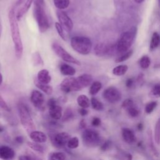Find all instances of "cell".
I'll list each match as a JSON object with an SVG mask.
<instances>
[{
  "mask_svg": "<svg viewBox=\"0 0 160 160\" xmlns=\"http://www.w3.org/2000/svg\"><path fill=\"white\" fill-rule=\"evenodd\" d=\"M8 16L11 37L14 45L15 54L17 58H21L23 53V46L21 41L19 25L18 22V19L16 18L14 7L11 9L9 12Z\"/></svg>",
  "mask_w": 160,
  "mask_h": 160,
  "instance_id": "cell-1",
  "label": "cell"
},
{
  "mask_svg": "<svg viewBox=\"0 0 160 160\" xmlns=\"http://www.w3.org/2000/svg\"><path fill=\"white\" fill-rule=\"evenodd\" d=\"M45 7L44 0L34 1L33 14L41 32H46L49 27V22L46 12Z\"/></svg>",
  "mask_w": 160,
  "mask_h": 160,
  "instance_id": "cell-2",
  "label": "cell"
},
{
  "mask_svg": "<svg viewBox=\"0 0 160 160\" xmlns=\"http://www.w3.org/2000/svg\"><path fill=\"white\" fill-rule=\"evenodd\" d=\"M71 46L77 52L86 55L92 49V42L89 38L84 36H73L71 39Z\"/></svg>",
  "mask_w": 160,
  "mask_h": 160,
  "instance_id": "cell-3",
  "label": "cell"
},
{
  "mask_svg": "<svg viewBox=\"0 0 160 160\" xmlns=\"http://www.w3.org/2000/svg\"><path fill=\"white\" fill-rule=\"evenodd\" d=\"M136 33V27H132L128 31L123 32L120 36L117 43V51L119 53L124 54L131 46Z\"/></svg>",
  "mask_w": 160,
  "mask_h": 160,
  "instance_id": "cell-4",
  "label": "cell"
},
{
  "mask_svg": "<svg viewBox=\"0 0 160 160\" xmlns=\"http://www.w3.org/2000/svg\"><path fill=\"white\" fill-rule=\"evenodd\" d=\"M18 108L21 122L27 132L30 134L35 130V126L30 112L26 104L22 102H19L18 104Z\"/></svg>",
  "mask_w": 160,
  "mask_h": 160,
  "instance_id": "cell-5",
  "label": "cell"
},
{
  "mask_svg": "<svg viewBox=\"0 0 160 160\" xmlns=\"http://www.w3.org/2000/svg\"><path fill=\"white\" fill-rule=\"evenodd\" d=\"M84 145L89 147H94L101 142V138L99 133L94 129H85L81 136Z\"/></svg>",
  "mask_w": 160,
  "mask_h": 160,
  "instance_id": "cell-6",
  "label": "cell"
},
{
  "mask_svg": "<svg viewBox=\"0 0 160 160\" xmlns=\"http://www.w3.org/2000/svg\"><path fill=\"white\" fill-rule=\"evenodd\" d=\"M60 88L65 93L78 91L82 89L78 79L76 78H67L63 79L60 84Z\"/></svg>",
  "mask_w": 160,
  "mask_h": 160,
  "instance_id": "cell-7",
  "label": "cell"
},
{
  "mask_svg": "<svg viewBox=\"0 0 160 160\" xmlns=\"http://www.w3.org/2000/svg\"><path fill=\"white\" fill-rule=\"evenodd\" d=\"M52 49L55 54L59 56L61 59L67 62H71L77 65H81V62L79 60L71 56L68 52H67L62 46L59 44L53 43L52 44Z\"/></svg>",
  "mask_w": 160,
  "mask_h": 160,
  "instance_id": "cell-8",
  "label": "cell"
},
{
  "mask_svg": "<svg viewBox=\"0 0 160 160\" xmlns=\"http://www.w3.org/2000/svg\"><path fill=\"white\" fill-rule=\"evenodd\" d=\"M102 96L104 99L111 103L117 102L121 98V94L119 90L112 86L106 88L103 91Z\"/></svg>",
  "mask_w": 160,
  "mask_h": 160,
  "instance_id": "cell-9",
  "label": "cell"
},
{
  "mask_svg": "<svg viewBox=\"0 0 160 160\" xmlns=\"http://www.w3.org/2000/svg\"><path fill=\"white\" fill-rule=\"evenodd\" d=\"M57 16L59 20V23L62 27L64 30L67 32H70L73 28V22L69 16L61 10L57 12Z\"/></svg>",
  "mask_w": 160,
  "mask_h": 160,
  "instance_id": "cell-10",
  "label": "cell"
},
{
  "mask_svg": "<svg viewBox=\"0 0 160 160\" xmlns=\"http://www.w3.org/2000/svg\"><path fill=\"white\" fill-rule=\"evenodd\" d=\"M50 137L54 146L58 148H62L67 145L69 139L71 138L70 135L66 132H61Z\"/></svg>",
  "mask_w": 160,
  "mask_h": 160,
  "instance_id": "cell-11",
  "label": "cell"
},
{
  "mask_svg": "<svg viewBox=\"0 0 160 160\" xmlns=\"http://www.w3.org/2000/svg\"><path fill=\"white\" fill-rule=\"evenodd\" d=\"M30 100L34 106L39 109L43 110L44 108V95L38 90H33L31 92Z\"/></svg>",
  "mask_w": 160,
  "mask_h": 160,
  "instance_id": "cell-12",
  "label": "cell"
},
{
  "mask_svg": "<svg viewBox=\"0 0 160 160\" xmlns=\"http://www.w3.org/2000/svg\"><path fill=\"white\" fill-rule=\"evenodd\" d=\"M15 157L14 151L8 146H0V159L2 160H12Z\"/></svg>",
  "mask_w": 160,
  "mask_h": 160,
  "instance_id": "cell-13",
  "label": "cell"
},
{
  "mask_svg": "<svg viewBox=\"0 0 160 160\" xmlns=\"http://www.w3.org/2000/svg\"><path fill=\"white\" fill-rule=\"evenodd\" d=\"M29 137L31 140L38 143L45 142L47 140L46 135L43 132L39 131H32L29 134Z\"/></svg>",
  "mask_w": 160,
  "mask_h": 160,
  "instance_id": "cell-14",
  "label": "cell"
},
{
  "mask_svg": "<svg viewBox=\"0 0 160 160\" xmlns=\"http://www.w3.org/2000/svg\"><path fill=\"white\" fill-rule=\"evenodd\" d=\"M49 113L51 118L55 120H58L62 118V108L56 104L49 108Z\"/></svg>",
  "mask_w": 160,
  "mask_h": 160,
  "instance_id": "cell-15",
  "label": "cell"
},
{
  "mask_svg": "<svg viewBox=\"0 0 160 160\" xmlns=\"http://www.w3.org/2000/svg\"><path fill=\"white\" fill-rule=\"evenodd\" d=\"M82 88L89 86L92 83V77L88 74H84L77 78Z\"/></svg>",
  "mask_w": 160,
  "mask_h": 160,
  "instance_id": "cell-16",
  "label": "cell"
},
{
  "mask_svg": "<svg viewBox=\"0 0 160 160\" xmlns=\"http://www.w3.org/2000/svg\"><path fill=\"white\" fill-rule=\"evenodd\" d=\"M37 79L40 82L48 84L51 80V77L47 69H42L38 72Z\"/></svg>",
  "mask_w": 160,
  "mask_h": 160,
  "instance_id": "cell-17",
  "label": "cell"
},
{
  "mask_svg": "<svg viewBox=\"0 0 160 160\" xmlns=\"http://www.w3.org/2000/svg\"><path fill=\"white\" fill-rule=\"evenodd\" d=\"M122 135L124 140L129 144H131L135 141L136 138H135L134 134L130 129H128V128L122 129Z\"/></svg>",
  "mask_w": 160,
  "mask_h": 160,
  "instance_id": "cell-18",
  "label": "cell"
},
{
  "mask_svg": "<svg viewBox=\"0 0 160 160\" xmlns=\"http://www.w3.org/2000/svg\"><path fill=\"white\" fill-rule=\"evenodd\" d=\"M109 47L104 43H99L94 48L95 54L98 56H102L108 53Z\"/></svg>",
  "mask_w": 160,
  "mask_h": 160,
  "instance_id": "cell-19",
  "label": "cell"
},
{
  "mask_svg": "<svg viewBox=\"0 0 160 160\" xmlns=\"http://www.w3.org/2000/svg\"><path fill=\"white\" fill-rule=\"evenodd\" d=\"M59 69L61 73L64 76H73L76 73L75 69L68 64H61Z\"/></svg>",
  "mask_w": 160,
  "mask_h": 160,
  "instance_id": "cell-20",
  "label": "cell"
},
{
  "mask_svg": "<svg viewBox=\"0 0 160 160\" xmlns=\"http://www.w3.org/2000/svg\"><path fill=\"white\" fill-rule=\"evenodd\" d=\"M34 84L35 86L39 88L40 90H41L42 91H43L44 93H46L48 95H50L52 94V88L47 84H44L42 82H40L38 79H35L34 81Z\"/></svg>",
  "mask_w": 160,
  "mask_h": 160,
  "instance_id": "cell-21",
  "label": "cell"
},
{
  "mask_svg": "<svg viewBox=\"0 0 160 160\" xmlns=\"http://www.w3.org/2000/svg\"><path fill=\"white\" fill-rule=\"evenodd\" d=\"M33 1L34 0H26V2L24 3V6L21 9H19V11H18V12L16 14V18H17L18 21L20 20L21 18L23 16V15L28 11V9L31 7Z\"/></svg>",
  "mask_w": 160,
  "mask_h": 160,
  "instance_id": "cell-22",
  "label": "cell"
},
{
  "mask_svg": "<svg viewBox=\"0 0 160 160\" xmlns=\"http://www.w3.org/2000/svg\"><path fill=\"white\" fill-rule=\"evenodd\" d=\"M77 102L78 105L82 108H88L90 106V101L89 98L84 94L79 95L77 98Z\"/></svg>",
  "mask_w": 160,
  "mask_h": 160,
  "instance_id": "cell-23",
  "label": "cell"
},
{
  "mask_svg": "<svg viewBox=\"0 0 160 160\" xmlns=\"http://www.w3.org/2000/svg\"><path fill=\"white\" fill-rule=\"evenodd\" d=\"M160 43V36L159 34L156 32H154L152 34L151 42H150V50H153L156 49L159 44Z\"/></svg>",
  "mask_w": 160,
  "mask_h": 160,
  "instance_id": "cell-24",
  "label": "cell"
},
{
  "mask_svg": "<svg viewBox=\"0 0 160 160\" xmlns=\"http://www.w3.org/2000/svg\"><path fill=\"white\" fill-rule=\"evenodd\" d=\"M128 67L127 65H125V64L119 65L115 67L112 69V73L116 76H122L126 72V71H128Z\"/></svg>",
  "mask_w": 160,
  "mask_h": 160,
  "instance_id": "cell-25",
  "label": "cell"
},
{
  "mask_svg": "<svg viewBox=\"0 0 160 160\" xmlns=\"http://www.w3.org/2000/svg\"><path fill=\"white\" fill-rule=\"evenodd\" d=\"M102 84L99 81H94L93 82L90 86L89 88V94L92 96L96 95L101 89Z\"/></svg>",
  "mask_w": 160,
  "mask_h": 160,
  "instance_id": "cell-26",
  "label": "cell"
},
{
  "mask_svg": "<svg viewBox=\"0 0 160 160\" xmlns=\"http://www.w3.org/2000/svg\"><path fill=\"white\" fill-rule=\"evenodd\" d=\"M70 3L69 0H54V6L59 10L66 9Z\"/></svg>",
  "mask_w": 160,
  "mask_h": 160,
  "instance_id": "cell-27",
  "label": "cell"
},
{
  "mask_svg": "<svg viewBox=\"0 0 160 160\" xmlns=\"http://www.w3.org/2000/svg\"><path fill=\"white\" fill-rule=\"evenodd\" d=\"M48 160H66V155L62 152H51L49 155Z\"/></svg>",
  "mask_w": 160,
  "mask_h": 160,
  "instance_id": "cell-28",
  "label": "cell"
},
{
  "mask_svg": "<svg viewBox=\"0 0 160 160\" xmlns=\"http://www.w3.org/2000/svg\"><path fill=\"white\" fill-rule=\"evenodd\" d=\"M28 146L32 150L36 151L40 153H42L44 151V147L41 145L40 144L38 143V142H27Z\"/></svg>",
  "mask_w": 160,
  "mask_h": 160,
  "instance_id": "cell-29",
  "label": "cell"
},
{
  "mask_svg": "<svg viewBox=\"0 0 160 160\" xmlns=\"http://www.w3.org/2000/svg\"><path fill=\"white\" fill-rule=\"evenodd\" d=\"M91 104L92 108L96 111H101L104 108L102 103L96 98L92 97L91 99Z\"/></svg>",
  "mask_w": 160,
  "mask_h": 160,
  "instance_id": "cell-30",
  "label": "cell"
},
{
  "mask_svg": "<svg viewBox=\"0 0 160 160\" xmlns=\"http://www.w3.org/2000/svg\"><path fill=\"white\" fill-rule=\"evenodd\" d=\"M154 139L156 142L159 145L160 144V118L156 122L154 128Z\"/></svg>",
  "mask_w": 160,
  "mask_h": 160,
  "instance_id": "cell-31",
  "label": "cell"
},
{
  "mask_svg": "<svg viewBox=\"0 0 160 160\" xmlns=\"http://www.w3.org/2000/svg\"><path fill=\"white\" fill-rule=\"evenodd\" d=\"M151 63V60L149 58L145 55L143 56L139 60V65L142 69H147L149 68Z\"/></svg>",
  "mask_w": 160,
  "mask_h": 160,
  "instance_id": "cell-32",
  "label": "cell"
},
{
  "mask_svg": "<svg viewBox=\"0 0 160 160\" xmlns=\"http://www.w3.org/2000/svg\"><path fill=\"white\" fill-rule=\"evenodd\" d=\"M73 118H74V114L70 108H67L65 110L64 114H62L61 119L63 122H66L73 119Z\"/></svg>",
  "mask_w": 160,
  "mask_h": 160,
  "instance_id": "cell-33",
  "label": "cell"
},
{
  "mask_svg": "<svg viewBox=\"0 0 160 160\" xmlns=\"http://www.w3.org/2000/svg\"><path fill=\"white\" fill-rule=\"evenodd\" d=\"M79 141L78 138L77 137H72L69 139L67 143V146L69 149H76L79 146Z\"/></svg>",
  "mask_w": 160,
  "mask_h": 160,
  "instance_id": "cell-34",
  "label": "cell"
},
{
  "mask_svg": "<svg viewBox=\"0 0 160 160\" xmlns=\"http://www.w3.org/2000/svg\"><path fill=\"white\" fill-rule=\"evenodd\" d=\"M132 52H133L132 50H131V49L128 50L127 52L122 54V56L118 58V59H116V62H123V61L128 59L131 56V55L132 54Z\"/></svg>",
  "mask_w": 160,
  "mask_h": 160,
  "instance_id": "cell-35",
  "label": "cell"
},
{
  "mask_svg": "<svg viewBox=\"0 0 160 160\" xmlns=\"http://www.w3.org/2000/svg\"><path fill=\"white\" fill-rule=\"evenodd\" d=\"M55 28H56V29L58 34L60 36L61 39H63L64 41H66V36L65 32L64 31V29L61 26V24L59 22H56L55 23Z\"/></svg>",
  "mask_w": 160,
  "mask_h": 160,
  "instance_id": "cell-36",
  "label": "cell"
},
{
  "mask_svg": "<svg viewBox=\"0 0 160 160\" xmlns=\"http://www.w3.org/2000/svg\"><path fill=\"white\" fill-rule=\"evenodd\" d=\"M150 95L154 98L160 97V83L156 84L150 92Z\"/></svg>",
  "mask_w": 160,
  "mask_h": 160,
  "instance_id": "cell-37",
  "label": "cell"
},
{
  "mask_svg": "<svg viewBox=\"0 0 160 160\" xmlns=\"http://www.w3.org/2000/svg\"><path fill=\"white\" fill-rule=\"evenodd\" d=\"M32 59H33V62H34L33 63L35 65H42L43 64V60L42 59L40 54L38 52L33 54Z\"/></svg>",
  "mask_w": 160,
  "mask_h": 160,
  "instance_id": "cell-38",
  "label": "cell"
},
{
  "mask_svg": "<svg viewBox=\"0 0 160 160\" xmlns=\"http://www.w3.org/2000/svg\"><path fill=\"white\" fill-rule=\"evenodd\" d=\"M157 106V102L156 101H151L148 103L145 107V111L146 113L149 114L153 111L154 108Z\"/></svg>",
  "mask_w": 160,
  "mask_h": 160,
  "instance_id": "cell-39",
  "label": "cell"
},
{
  "mask_svg": "<svg viewBox=\"0 0 160 160\" xmlns=\"http://www.w3.org/2000/svg\"><path fill=\"white\" fill-rule=\"evenodd\" d=\"M122 106L126 109H128L129 108H131L133 106V101L132 99H126L123 102H122Z\"/></svg>",
  "mask_w": 160,
  "mask_h": 160,
  "instance_id": "cell-40",
  "label": "cell"
},
{
  "mask_svg": "<svg viewBox=\"0 0 160 160\" xmlns=\"http://www.w3.org/2000/svg\"><path fill=\"white\" fill-rule=\"evenodd\" d=\"M128 113L131 116V117H136L138 114H139V111L138 110L135 108L134 106L129 108L128 109Z\"/></svg>",
  "mask_w": 160,
  "mask_h": 160,
  "instance_id": "cell-41",
  "label": "cell"
},
{
  "mask_svg": "<svg viewBox=\"0 0 160 160\" xmlns=\"http://www.w3.org/2000/svg\"><path fill=\"white\" fill-rule=\"evenodd\" d=\"M0 107L6 111H10L9 106H8V104H6L5 101L3 99V98H2L1 94H0Z\"/></svg>",
  "mask_w": 160,
  "mask_h": 160,
  "instance_id": "cell-42",
  "label": "cell"
},
{
  "mask_svg": "<svg viewBox=\"0 0 160 160\" xmlns=\"http://www.w3.org/2000/svg\"><path fill=\"white\" fill-rule=\"evenodd\" d=\"M111 146V142L109 141H107L104 142L101 146V149L102 151H106L108 150Z\"/></svg>",
  "mask_w": 160,
  "mask_h": 160,
  "instance_id": "cell-43",
  "label": "cell"
},
{
  "mask_svg": "<svg viewBox=\"0 0 160 160\" xmlns=\"http://www.w3.org/2000/svg\"><path fill=\"white\" fill-rule=\"evenodd\" d=\"M101 124V119L99 118L94 117L92 118L91 121V124L94 126H98Z\"/></svg>",
  "mask_w": 160,
  "mask_h": 160,
  "instance_id": "cell-44",
  "label": "cell"
},
{
  "mask_svg": "<svg viewBox=\"0 0 160 160\" xmlns=\"http://www.w3.org/2000/svg\"><path fill=\"white\" fill-rule=\"evenodd\" d=\"M47 104H48V108H50V107H52V106H55V105L58 104H57V100H56L55 98H51V99H49L48 100Z\"/></svg>",
  "mask_w": 160,
  "mask_h": 160,
  "instance_id": "cell-45",
  "label": "cell"
},
{
  "mask_svg": "<svg viewBox=\"0 0 160 160\" xmlns=\"http://www.w3.org/2000/svg\"><path fill=\"white\" fill-rule=\"evenodd\" d=\"M134 84V79L133 78H128L126 81V86L129 88L132 87Z\"/></svg>",
  "mask_w": 160,
  "mask_h": 160,
  "instance_id": "cell-46",
  "label": "cell"
},
{
  "mask_svg": "<svg viewBox=\"0 0 160 160\" xmlns=\"http://www.w3.org/2000/svg\"><path fill=\"white\" fill-rule=\"evenodd\" d=\"M79 113L80 114V115L82 116H84L88 114V111L86 109V108H81L79 109Z\"/></svg>",
  "mask_w": 160,
  "mask_h": 160,
  "instance_id": "cell-47",
  "label": "cell"
},
{
  "mask_svg": "<svg viewBox=\"0 0 160 160\" xmlns=\"http://www.w3.org/2000/svg\"><path fill=\"white\" fill-rule=\"evenodd\" d=\"M23 138L21 136H16L15 138V141L16 142L19 143V144H22L23 142Z\"/></svg>",
  "mask_w": 160,
  "mask_h": 160,
  "instance_id": "cell-48",
  "label": "cell"
},
{
  "mask_svg": "<svg viewBox=\"0 0 160 160\" xmlns=\"http://www.w3.org/2000/svg\"><path fill=\"white\" fill-rule=\"evenodd\" d=\"M86 122H85V121H84V119H81V121H80V122H79V126H80V128H81V129H85V128H86Z\"/></svg>",
  "mask_w": 160,
  "mask_h": 160,
  "instance_id": "cell-49",
  "label": "cell"
},
{
  "mask_svg": "<svg viewBox=\"0 0 160 160\" xmlns=\"http://www.w3.org/2000/svg\"><path fill=\"white\" fill-rule=\"evenodd\" d=\"M24 1H25V0H18L17 2V5L19 6V5L22 4Z\"/></svg>",
  "mask_w": 160,
  "mask_h": 160,
  "instance_id": "cell-50",
  "label": "cell"
},
{
  "mask_svg": "<svg viewBox=\"0 0 160 160\" xmlns=\"http://www.w3.org/2000/svg\"><path fill=\"white\" fill-rule=\"evenodd\" d=\"M144 1V0H134V1H135L136 2H137V3H141V2H142Z\"/></svg>",
  "mask_w": 160,
  "mask_h": 160,
  "instance_id": "cell-51",
  "label": "cell"
},
{
  "mask_svg": "<svg viewBox=\"0 0 160 160\" xmlns=\"http://www.w3.org/2000/svg\"><path fill=\"white\" fill-rule=\"evenodd\" d=\"M2 76L0 73V85L2 84Z\"/></svg>",
  "mask_w": 160,
  "mask_h": 160,
  "instance_id": "cell-52",
  "label": "cell"
},
{
  "mask_svg": "<svg viewBox=\"0 0 160 160\" xmlns=\"http://www.w3.org/2000/svg\"><path fill=\"white\" fill-rule=\"evenodd\" d=\"M1 32H2V26L0 23V38H1Z\"/></svg>",
  "mask_w": 160,
  "mask_h": 160,
  "instance_id": "cell-53",
  "label": "cell"
},
{
  "mask_svg": "<svg viewBox=\"0 0 160 160\" xmlns=\"http://www.w3.org/2000/svg\"><path fill=\"white\" fill-rule=\"evenodd\" d=\"M1 131H2V128L0 127V132H1Z\"/></svg>",
  "mask_w": 160,
  "mask_h": 160,
  "instance_id": "cell-54",
  "label": "cell"
},
{
  "mask_svg": "<svg viewBox=\"0 0 160 160\" xmlns=\"http://www.w3.org/2000/svg\"><path fill=\"white\" fill-rule=\"evenodd\" d=\"M159 5H160V0H159Z\"/></svg>",
  "mask_w": 160,
  "mask_h": 160,
  "instance_id": "cell-55",
  "label": "cell"
}]
</instances>
